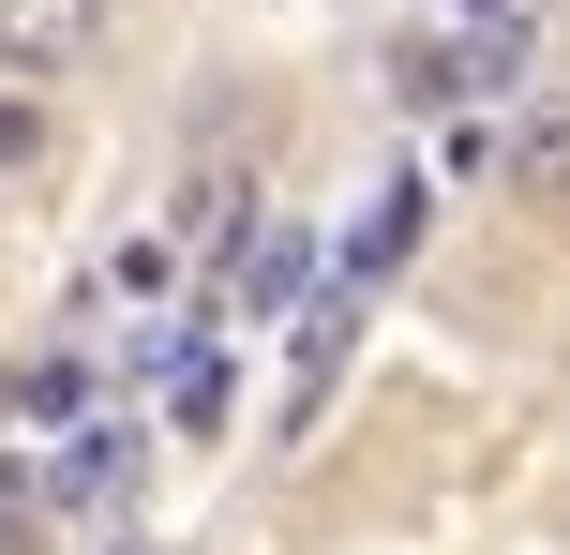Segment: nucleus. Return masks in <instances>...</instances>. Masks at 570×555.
<instances>
[{"mask_svg": "<svg viewBox=\"0 0 570 555\" xmlns=\"http://www.w3.org/2000/svg\"><path fill=\"white\" fill-rule=\"evenodd\" d=\"M90 60H106V0H0V76L76 90Z\"/></svg>", "mask_w": 570, "mask_h": 555, "instance_id": "obj_1", "label": "nucleus"}, {"mask_svg": "<svg viewBox=\"0 0 570 555\" xmlns=\"http://www.w3.org/2000/svg\"><path fill=\"white\" fill-rule=\"evenodd\" d=\"M46 496H60V511H106V496H136V420H120V436H76Z\"/></svg>", "mask_w": 570, "mask_h": 555, "instance_id": "obj_2", "label": "nucleus"}, {"mask_svg": "<svg viewBox=\"0 0 570 555\" xmlns=\"http://www.w3.org/2000/svg\"><path fill=\"white\" fill-rule=\"evenodd\" d=\"M46 150H60L46 90H30V76H0V180H46Z\"/></svg>", "mask_w": 570, "mask_h": 555, "instance_id": "obj_3", "label": "nucleus"}, {"mask_svg": "<svg viewBox=\"0 0 570 555\" xmlns=\"http://www.w3.org/2000/svg\"><path fill=\"white\" fill-rule=\"evenodd\" d=\"M0 555H60V496L30 466H0Z\"/></svg>", "mask_w": 570, "mask_h": 555, "instance_id": "obj_4", "label": "nucleus"}, {"mask_svg": "<svg viewBox=\"0 0 570 555\" xmlns=\"http://www.w3.org/2000/svg\"><path fill=\"white\" fill-rule=\"evenodd\" d=\"M391 90H405V106H451V90H465V46H435V30L391 46Z\"/></svg>", "mask_w": 570, "mask_h": 555, "instance_id": "obj_5", "label": "nucleus"}, {"mask_svg": "<svg viewBox=\"0 0 570 555\" xmlns=\"http://www.w3.org/2000/svg\"><path fill=\"white\" fill-rule=\"evenodd\" d=\"M525 196H556V210H570V106H556V120H525Z\"/></svg>", "mask_w": 570, "mask_h": 555, "instance_id": "obj_6", "label": "nucleus"}, {"mask_svg": "<svg viewBox=\"0 0 570 555\" xmlns=\"http://www.w3.org/2000/svg\"><path fill=\"white\" fill-rule=\"evenodd\" d=\"M16 406H30V420H76V406H90V376H76V360H30Z\"/></svg>", "mask_w": 570, "mask_h": 555, "instance_id": "obj_7", "label": "nucleus"}, {"mask_svg": "<svg viewBox=\"0 0 570 555\" xmlns=\"http://www.w3.org/2000/svg\"><path fill=\"white\" fill-rule=\"evenodd\" d=\"M180 436H226V360H180Z\"/></svg>", "mask_w": 570, "mask_h": 555, "instance_id": "obj_8", "label": "nucleus"}, {"mask_svg": "<svg viewBox=\"0 0 570 555\" xmlns=\"http://www.w3.org/2000/svg\"><path fill=\"white\" fill-rule=\"evenodd\" d=\"M106 270H120V300H166V286H180V256H166V240H120Z\"/></svg>", "mask_w": 570, "mask_h": 555, "instance_id": "obj_9", "label": "nucleus"}, {"mask_svg": "<svg viewBox=\"0 0 570 555\" xmlns=\"http://www.w3.org/2000/svg\"><path fill=\"white\" fill-rule=\"evenodd\" d=\"M451 16H495V0H451Z\"/></svg>", "mask_w": 570, "mask_h": 555, "instance_id": "obj_10", "label": "nucleus"}]
</instances>
